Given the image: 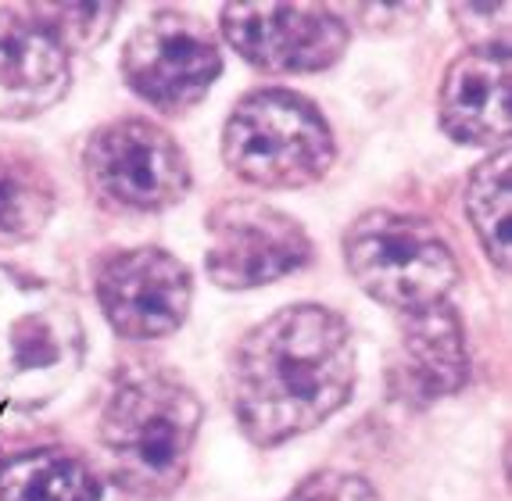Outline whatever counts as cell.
<instances>
[{
  "label": "cell",
  "instance_id": "1",
  "mask_svg": "<svg viewBox=\"0 0 512 501\" xmlns=\"http://www.w3.org/2000/svg\"><path fill=\"white\" fill-rule=\"evenodd\" d=\"M359 383V348L341 312L326 305L276 308L237 340L226 366V401L240 434L258 448L330 423Z\"/></svg>",
  "mask_w": 512,
  "mask_h": 501
},
{
  "label": "cell",
  "instance_id": "2",
  "mask_svg": "<svg viewBox=\"0 0 512 501\" xmlns=\"http://www.w3.org/2000/svg\"><path fill=\"white\" fill-rule=\"evenodd\" d=\"M205 423L201 398L169 369H122L104 394L97 441L108 480L129 501H165L190 473Z\"/></svg>",
  "mask_w": 512,
  "mask_h": 501
},
{
  "label": "cell",
  "instance_id": "3",
  "mask_svg": "<svg viewBox=\"0 0 512 501\" xmlns=\"http://www.w3.org/2000/svg\"><path fill=\"white\" fill-rule=\"evenodd\" d=\"M83 358L76 301L43 276L0 265V401L18 412L47 408L69 391Z\"/></svg>",
  "mask_w": 512,
  "mask_h": 501
},
{
  "label": "cell",
  "instance_id": "4",
  "mask_svg": "<svg viewBox=\"0 0 512 501\" xmlns=\"http://www.w3.org/2000/svg\"><path fill=\"white\" fill-rule=\"evenodd\" d=\"M337 140L298 90L262 86L233 104L222 126V162L237 179L262 190H305L333 169Z\"/></svg>",
  "mask_w": 512,
  "mask_h": 501
},
{
  "label": "cell",
  "instance_id": "5",
  "mask_svg": "<svg viewBox=\"0 0 512 501\" xmlns=\"http://www.w3.org/2000/svg\"><path fill=\"white\" fill-rule=\"evenodd\" d=\"M344 265L366 298L398 315L452 298L459 258L434 222L394 208H369L344 230Z\"/></svg>",
  "mask_w": 512,
  "mask_h": 501
},
{
  "label": "cell",
  "instance_id": "6",
  "mask_svg": "<svg viewBox=\"0 0 512 501\" xmlns=\"http://www.w3.org/2000/svg\"><path fill=\"white\" fill-rule=\"evenodd\" d=\"M86 190L104 212H169L194 187L187 151L165 126L140 115L104 122L83 147Z\"/></svg>",
  "mask_w": 512,
  "mask_h": 501
},
{
  "label": "cell",
  "instance_id": "7",
  "mask_svg": "<svg viewBox=\"0 0 512 501\" xmlns=\"http://www.w3.org/2000/svg\"><path fill=\"white\" fill-rule=\"evenodd\" d=\"M119 72L154 111L187 115L222 76V43L201 15L162 8L129 33Z\"/></svg>",
  "mask_w": 512,
  "mask_h": 501
},
{
  "label": "cell",
  "instance_id": "8",
  "mask_svg": "<svg viewBox=\"0 0 512 501\" xmlns=\"http://www.w3.org/2000/svg\"><path fill=\"white\" fill-rule=\"evenodd\" d=\"M208 280L219 290H258L312 265V237L294 215L258 197H222L205 215Z\"/></svg>",
  "mask_w": 512,
  "mask_h": 501
},
{
  "label": "cell",
  "instance_id": "9",
  "mask_svg": "<svg viewBox=\"0 0 512 501\" xmlns=\"http://www.w3.org/2000/svg\"><path fill=\"white\" fill-rule=\"evenodd\" d=\"M219 33L265 76H312L344 58L351 29L330 4H226Z\"/></svg>",
  "mask_w": 512,
  "mask_h": 501
},
{
  "label": "cell",
  "instance_id": "10",
  "mask_svg": "<svg viewBox=\"0 0 512 501\" xmlns=\"http://www.w3.org/2000/svg\"><path fill=\"white\" fill-rule=\"evenodd\" d=\"M94 294L122 340H162L187 323L194 272L165 247H122L97 262Z\"/></svg>",
  "mask_w": 512,
  "mask_h": 501
},
{
  "label": "cell",
  "instance_id": "11",
  "mask_svg": "<svg viewBox=\"0 0 512 501\" xmlns=\"http://www.w3.org/2000/svg\"><path fill=\"white\" fill-rule=\"evenodd\" d=\"M398 340L387 362V394L405 408H430L470 383V340L452 301L398 315Z\"/></svg>",
  "mask_w": 512,
  "mask_h": 501
},
{
  "label": "cell",
  "instance_id": "12",
  "mask_svg": "<svg viewBox=\"0 0 512 501\" xmlns=\"http://www.w3.org/2000/svg\"><path fill=\"white\" fill-rule=\"evenodd\" d=\"M437 122L455 144L502 151L512 129V76L505 40L470 43L444 68L437 86Z\"/></svg>",
  "mask_w": 512,
  "mask_h": 501
},
{
  "label": "cell",
  "instance_id": "13",
  "mask_svg": "<svg viewBox=\"0 0 512 501\" xmlns=\"http://www.w3.org/2000/svg\"><path fill=\"white\" fill-rule=\"evenodd\" d=\"M72 54L29 4H0V119L26 122L65 101Z\"/></svg>",
  "mask_w": 512,
  "mask_h": 501
},
{
  "label": "cell",
  "instance_id": "14",
  "mask_svg": "<svg viewBox=\"0 0 512 501\" xmlns=\"http://www.w3.org/2000/svg\"><path fill=\"white\" fill-rule=\"evenodd\" d=\"M101 476L69 448H33L0 462V501H101Z\"/></svg>",
  "mask_w": 512,
  "mask_h": 501
},
{
  "label": "cell",
  "instance_id": "15",
  "mask_svg": "<svg viewBox=\"0 0 512 501\" xmlns=\"http://www.w3.org/2000/svg\"><path fill=\"white\" fill-rule=\"evenodd\" d=\"M58 208L51 172L22 151H0V251L36 240Z\"/></svg>",
  "mask_w": 512,
  "mask_h": 501
},
{
  "label": "cell",
  "instance_id": "16",
  "mask_svg": "<svg viewBox=\"0 0 512 501\" xmlns=\"http://www.w3.org/2000/svg\"><path fill=\"white\" fill-rule=\"evenodd\" d=\"M509 183H512V151H491L484 162L473 169L470 183H466V219H470L473 233H477L480 247H484L487 262L498 272H509Z\"/></svg>",
  "mask_w": 512,
  "mask_h": 501
},
{
  "label": "cell",
  "instance_id": "17",
  "mask_svg": "<svg viewBox=\"0 0 512 501\" xmlns=\"http://www.w3.org/2000/svg\"><path fill=\"white\" fill-rule=\"evenodd\" d=\"M43 26L51 29L65 51H90L108 40L115 18L122 15L119 4H29Z\"/></svg>",
  "mask_w": 512,
  "mask_h": 501
},
{
  "label": "cell",
  "instance_id": "18",
  "mask_svg": "<svg viewBox=\"0 0 512 501\" xmlns=\"http://www.w3.org/2000/svg\"><path fill=\"white\" fill-rule=\"evenodd\" d=\"M280 501H384L366 476L348 473V469H319L305 476L291 494Z\"/></svg>",
  "mask_w": 512,
  "mask_h": 501
}]
</instances>
